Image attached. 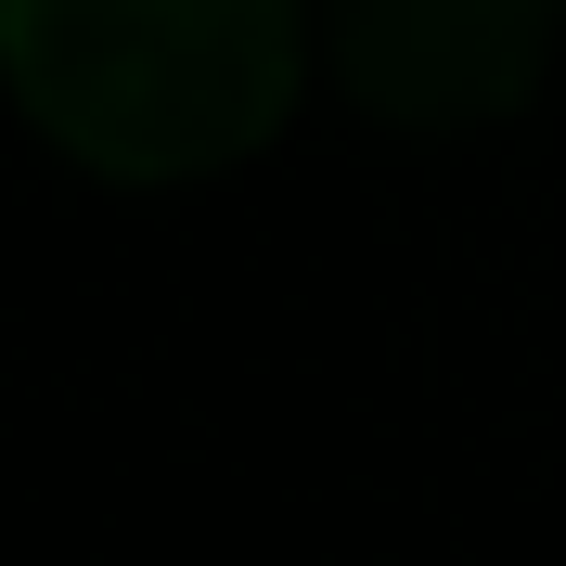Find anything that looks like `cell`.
I'll list each match as a JSON object with an SVG mask.
<instances>
[{
    "label": "cell",
    "mask_w": 566,
    "mask_h": 566,
    "mask_svg": "<svg viewBox=\"0 0 566 566\" xmlns=\"http://www.w3.org/2000/svg\"><path fill=\"white\" fill-rule=\"evenodd\" d=\"M566 0H322V65L374 129L463 142L541 91Z\"/></svg>",
    "instance_id": "7a4b0ae2"
},
{
    "label": "cell",
    "mask_w": 566,
    "mask_h": 566,
    "mask_svg": "<svg viewBox=\"0 0 566 566\" xmlns=\"http://www.w3.org/2000/svg\"><path fill=\"white\" fill-rule=\"evenodd\" d=\"M0 77L104 180H207L283 129L310 77L296 0H0Z\"/></svg>",
    "instance_id": "6da1fadb"
}]
</instances>
